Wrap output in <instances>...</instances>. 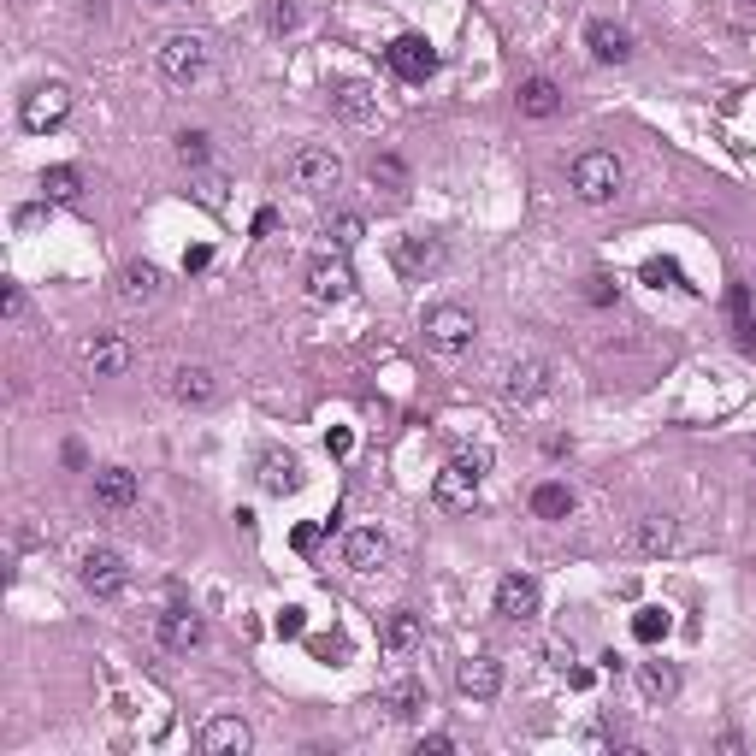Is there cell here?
<instances>
[{
    "label": "cell",
    "instance_id": "6da1fadb",
    "mask_svg": "<svg viewBox=\"0 0 756 756\" xmlns=\"http://www.w3.org/2000/svg\"><path fill=\"white\" fill-rule=\"evenodd\" d=\"M485 473H491V449H461L438 479H432V503H438L443 514H473V508H479Z\"/></svg>",
    "mask_w": 756,
    "mask_h": 756
},
{
    "label": "cell",
    "instance_id": "7a4b0ae2",
    "mask_svg": "<svg viewBox=\"0 0 756 756\" xmlns=\"http://www.w3.org/2000/svg\"><path fill=\"white\" fill-rule=\"evenodd\" d=\"M573 195L585 201V207H603V201H615L621 195V160L609 154V148H585L579 160H573Z\"/></svg>",
    "mask_w": 756,
    "mask_h": 756
},
{
    "label": "cell",
    "instance_id": "3957f363",
    "mask_svg": "<svg viewBox=\"0 0 756 756\" xmlns=\"http://www.w3.org/2000/svg\"><path fill=\"white\" fill-rule=\"evenodd\" d=\"M154 65H160V77H166V83L189 89V83L207 71V42H201V36H189V30H178V36H166V42L154 48Z\"/></svg>",
    "mask_w": 756,
    "mask_h": 756
},
{
    "label": "cell",
    "instance_id": "277c9868",
    "mask_svg": "<svg viewBox=\"0 0 756 756\" xmlns=\"http://www.w3.org/2000/svg\"><path fill=\"white\" fill-rule=\"evenodd\" d=\"M426 349H438V355H461V349H473V314L467 308H455V302H443V308H432L426 314Z\"/></svg>",
    "mask_w": 756,
    "mask_h": 756
},
{
    "label": "cell",
    "instance_id": "5b68a950",
    "mask_svg": "<svg viewBox=\"0 0 756 756\" xmlns=\"http://www.w3.org/2000/svg\"><path fill=\"white\" fill-rule=\"evenodd\" d=\"M556 390V367L550 361H514L503 373V402L508 408H532V402H544Z\"/></svg>",
    "mask_w": 756,
    "mask_h": 756
},
{
    "label": "cell",
    "instance_id": "8992f818",
    "mask_svg": "<svg viewBox=\"0 0 756 756\" xmlns=\"http://www.w3.org/2000/svg\"><path fill=\"white\" fill-rule=\"evenodd\" d=\"M290 184L308 189V195H325V189L343 184V160L331 148H296L290 154Z\"/></svg>",
    "mask_w": 756,
    "mask_h": 756
},
{
    "label": "cell",
    "instance_id": "52a82bcc",
    "mask_svg": "<svg viewBox=\"0 0 756 756\" xmlns=\"http://www.w3.org/2000/svg\"><path fill=\"white\" fill-rule=\"evenodd\" d=\"M65 113H71V89H65V83H42V89H30V95H24V107H18L24 130H36V136H42V130H54Z\"/></svg>",
    "mask_w": 756,
    "mask_h": 756
},
{
    "label": "cell",
    "instance_id": "ba28073f",
    "mask_svg": "<svg viewBox=\"0 0 756 756\" xmlns=\"http://www.w3.org/2000/svg\"><path fill=\"white\" fill-rule=\"evenodd\" d=\"M390 260H396V272H402L408 284H426V278L443 266V243L438 237H396Z\"/></svg>",
    "mask_w": 756,
    "mask_h": 756
},
{
    "label": "cell",
    "instance_id": "9c48e42d",
    "mask_svg": "<svg viewBox=\"0 0 756 756\" xmlns=\"http://www.w3.org/2000/svg\"><path fill=\"white\" fill-rule=\"evenodd\" d=\"M384 60L396 77H408V83H426L432 71H438V48L426 42V36H396L390 48H384Z\"/></svg>",
    "mask_w": 756,
    "mask_h": 756
},
{
    "label": "cell",
    "instance_id": "30bf717a",
    "mask_svg": "<svg viewBox=\"0 0 756 756\" xmlns=\"http://www.w3.org/2000/svg\"><path fill=\"white\" fill-rule=\"evenodd\" d=\"M160 296H166V272L154 260H130L125 272H119V302L125 308H154Z\"/></svg>",
    "mask_w": 756,
    "mask_h": 756
},
{
    "label": "cell",
    "instance_id": "8fae6325",
    "mask_svg": "<svg viewBox=\"0 0 756 756\" xmlns=\"http://www.w3.org/2000/svg\"><path fill=\"white\" fill-rule=\"evenodd\" d=\"M130 585V567L119 550H89L83 556V591H95V597H119Z\"/></svg>",
    "mask_w": 756,
    "mask_h": 756
},
{
    "label": "cell",
    "instance_id": "7c38bea8",
    "mask_svg": "<svg viewBox=\"0 0 756 756\" xmlns=\"http://www.w3.org/2000/svg\"><path fill=\"white\" fill-rule=\"evenodd\" d=\"M455 692L473 697V703H491V697L503 692V662L497 656H467L455 668Z\"/></svg>",
    "mask_w": 756,
    "mask_h": 756
},
{
    "label": "cell",
    "instance_id": "4fadbf2b",
    "mask_svg": "<svg viewBox=\"0 0 756 756\" xmlns=\"http://www.w3.org/2000/svg\"><path fill=\"white\" fill-rule=\"evenodd\" d=\"M172 396L184 408H213L219 402V373L201 367V361H184V367H172Z\"/></svg>",
    "mask_w": 756,
    "mask_h": 756
},
{
    "label": "cell",
    "instance_id": "5bb4252c",
    "mask_svg": "<svg viewBox=\"0 0 756 756\" xmlns=\"http://www.w3.org/2000/svg\"><path fill=\"white\" fill-rule=\"evenodd\" d=\"M680 544V526L668 520V514H644V520H632L627 526V550L632 556H668Z\"/></svg>",
    "mask_w": 756,
    "mask_h": 756
},
{
    "label": "cell",
    "instance_id": "9a60e30c",
    "mask_svg": "<svg viewBox=\"0 0 756 756\" xmlns=\"http://www.w3.org/2000/svg\"><path fill=\"white\" fill-rule=\"evenodd\" d=\"M349 290H355V272L343 260H314L308 266V302L331 308V302H349Z\"/></svg>",
    "mask_w": 756,
    "mask_h": 756
},
{
    "label": "cell",
    "instance_id": "2e32d148",
    "mask_svg": "<svg viewBox=\"0 0 756 756\" xmlns=\"http://www.w3.org/2000/svg\"><path fill=\"white\" fill-rule=\"evenodd\" d=\"M343 562L355 567V573H378V567L390 562V538H384L378 526H355V532H343Z\"/></svg>",
    "mask_w": 756,
    "mask_h": 756
},
{
    "label": "cell",
    "instance_id": "e0dca14e",
    "mask_svg": "<svg viewBox=\"0 0 756 756\" xmlns=\"http://www.w3.org/2000/svg\"><path fill=\"white\" fill-rule=\"evenodd\" d=\"M497 615L503 621H532L538 615V579L532 573H503L497 579Z\"/></svg>",
    "mask_w": 756,
    "mask_h": 756
},
{
    "label": "cell",
    "instance_id": "ac0fdd59",
    "mask_svg": "<svg viewBox=\"0 0 756 756\" xmlns=\"http://www.w3.org/2000/svg\"><path fill=\"white\" fill-rule=\"evenodd\" d=\"M254 733L249 721H237V715H213L207 727H201V751L207 756H249Z\"/></svg>",
    "mask_w": 756,
    "mask_h": 756
},
{
    "label": "cell",
    "instance_id": "d6986e66",
    "mask_svg": "<svg viewBox=\"0 0 756 756\" xmlns=\"http://www.w3.org/2000/svg\"><path fill=\"white\" fill-rule=\"evenodd\" d=\"M83 367L95 378H119L130 367V343L119 337V331H101V337H89L83 343Z\"/></svg>",
    "mask_w": 756,
    "mask_h": 756
},
{
    "label": "cell",
    "instance_id": "ffe728a7",
    "mask_svg": "<svg viewBox=\"0 0 756 756\" xmlns=\"http://www.w3.org/2000/svg\"><path fill=\"white\" fill-rule=\"evenodd\" d=\"M585 42H591V60H603V65H627V60H632V48H638L627 24H609V18H591Z\"/></svg>",
    "mask_w": 756,
    "mask_h": 756
},
{
    "label": "cell",
    "instance_id": "44dd1931",
    "mask_svg": "<svg viewBox=\"0 0 756 756\" xmlns=\"http://www.w3.org/2000/svg\"><path fill=\"white\" fill-rule=\"evenodd\" d=\"M154 638H160L166 650L189 656V650L201 644V615H195V609H166V615L154 621Z\"/></svg>",
    "mask_w": 756,
    "mask_h": 756
},
{
    "label": "cell",
    "instance_id": "7402d4cb",
    "mask_svg": "<svg viewBox=\"0 0 756 756\" xmlns=\"http://www.w3.org/2000/svg\"><path fill=\"white\" fill-rule=\"evenodd\" d=\"M296 485H302V461H296L290 449H266V455H260V491L284 497V491H296Z\"/></svg>",
    "mask_w": 756,
    "mask_h": 756
},
{
    "label": "cell",
    "instance_id": "603a6c76",
    "mask_svg": "<svg viewBox=\"0 0 756 756\" xmlns=\"http://www.w3.org/2000/svg\"><path fill=\"white\" fill-rule=\"evenodd\" d=\"M331 107H337V119H349V125H373L378 119V95L367 83H337V89H331Z\"/></svg>",
    "mask_w": 756,
    "mask_h": 756
},
{
    "label": "cell",
    "instance_id": "cb8c5ba5",
    "mask_svg": "<svg viewBox=\"0 0 756 756\" xmlns=\"http://www.w3.org/2000/svg\"><path fill=\"white\" fill-rule=\"evenodd\" d=\"M95 503L113 508V514L130 508L136 503V473H130V467H101V473H95Z\"/></svg>",
    "mask_w": 756,
    "mask_h": 756
},
{
    "label": "cell",
    "instance_id": "d4e9b609",
    "mask_svg": "<svg viewBox=\"0 0 756 756\" xmlns=\"http://www.w3.org/2000/svg\"><path fill=\"white\" fill-rule=\"evenodd\" d=\"M378 644H384V656H414L420 650V615H408V609H396L390 621H384V632H378Z\"/></svg>",
    "mask_w": 756,
    "mask_h": 756
},
{
    "label": "cell",
    "instance_id": "484cf974",
    "mask_svg": "<svg viewBox=\"0 0 756 756\" xmlns=\"http://www.w3.org/2000/svg\"><path fill=\"white\" fill-rule=\"evenodd\" d=\"M520 113H526V119H556V113H562V89H556L550 77H526V83H520Z\"/></svg>",
    "mask_w": 756,
    "mask_h": 756
},
{
    "label": "cell",
    "instance_id": "4316f807",
    "mask_svg": "<svg viewBox=\"0 0 756 756\" xmlns=\"http://www.w3.org/2000/svg\"><path fill=\"white\" fill-rule=\"evenodd\" d=\"M384 709H390V721H420L426 715V686L420 680H390L384 686Z\"/></svg>",
    "mask_w": 756,
    "mask_h": 756
},
{
    "label": "cell",
    "instance_id": "83f0119b",
    "mask_svg": "<svg viewBox=\"0 0 756 756\" xmlns=\"http://www.w3.org/2000/svg\"><path fill=\"white\" fill-rule=\"evenodd\" d=\"M727 314H733V343L739 349H756V308H751V290L745 284L727 290Z\"/></svg>",
    "mask_w": 756,
    "mask_h": 756
},
{
    "label": "cell",
    "instance_id": "f1b7e54d",
    "mask_svg": "<svg viewBox=\"0 0 756 756\" xmlns=\"http://www.w3.org/2000/svg\"><path fill=\"white\" fill-rule=\"evenodd\" d=\"M532 514H538V520H567V514H573V491L556 485V479H544V485L532 491Z\"/></svg>",
    "mask_w": 756,
    "mask_h": 756
},
{
    "label": "cell",
    "instance_id": "f546056e",
    "mask_svg": "<svg viewBox=\"0 0 756 756\" xmlns=\"http://www.w3.org/2000/svg\"><path fill=\"white\" fill-rule=\"evenodd\" d=\"M83 195V172L77 166H48L42 172V201H77Z\"/></svg>",
    "mask_w": 756,
    "mask_h": 756
},
{
    "label": "cell",
    "instance_id": "4dcf8cb0",
    "mask_svg": "<svg viewBox=\"0 0 756 756\" xmlns=\"http://www.w3.org/2000/svg\"><path fill=\"white\" fill-rule=\"evenodd\" d=\"M674 686H680V680H674V668H668V662H644V668H638V692L650 697V703L674 697Z\"/></svg>",
    "mask_w": 756,
    "mask_h": 756
},
{
    "label": "cell",
    "instance_id": "1f68e13d",
    "mask_svg": "<svg viewBox=\"0 0 756 756\" xmlns=\"http://www.w3.org/2000/svg\"><path fill=\"white\" fill-rule=\"evenodd\" d=\"M668 632H674V615H668V609H638V615H632V638H638V644H662Z\"/></svg>",
    "mask_w": 756,
    "mask_h": 756
},
{
    "label": "cell",
    "instance_id": "d6a6232c",
    "mask_svg": "<svg viewBox=\"0 0 756 756\" xmlns=\"http://www.w3.org/2000/svg\"><path fill=\"white\" fill-rule=\"evenodd\" d=\"M367 178H373V189H408V166L396 160V154H373V166H367Z\"/></svg>",
    "mask_w": 756,
    "mask_h": 756
},
{
    "label": "cell",
    "instance_id": "836d02e7",
    "mask_svg": "<svg viewBox=\"0 0 756 756\" xmlns=\"http://www.w3.org/2000/svg\"><path fill=\"white\" fill-rule=\"evenodd\" d=\"M325 237H331V243H337V249H355V243H361V237H367V225H361V219H355V213H337V219H331V231H325Z\"/></svg>",
    "mask_w": 756,
    "mask_h": 756
},
{
    "label": "cell",
    "instance_id": "e575fe53",
    "mask_svg": "<svg viewBox=\"0 0 756 756\" xmlns=\"http://www.w3.org/2000/svg\"><path fill=\"white\" fill-rule=\"evenodd\" d=\"M207 154H213V148H207V136H201V130H184V136H178V160H184L189 172H201V166H207Z\"/></svg>",
    "mask_w": 756,
    "mask_h": 756
},
{
    "label": "cell",
    "instance_id": "d590c367",
    "mask_svg": "<svg viewBox=\"0 0 756 756\" xmlns=\"http://www.w3.org/2000/svg\"><path fill=\"white\" fill-rule=\"evenodd\" d=\"M644 284H656V290H662V284H686V272H680L674 260H644Z\"/></svg>",
    "mask_w": 756,
    "mask_h": 756
},
{
    "label": "cell",
    "instance_id": "8d00e7d4",
    "mask_svg": "<svg viewBox=\"0 0 756 756\" xmlns=\"http://www.w3.org/2000/svg\"><path fill=\"white\" fill-rule=\"evenodd\" d=\"M266 30H272V36L296 30V6H290V0H272V6H266Z\"/></svg>",
    "mask_w": 756,
    "mask_h": 756
},
{
    "label": "cell",
    "instance_id": "74e56055",
    "mask_svg": "<svg viewBox=\"0 0 756 756\" xmlns=\"http://www.w3.org/2000/svg\"><path fill=\"white\" fill-rule=\"evenodd\" d=\"M195 201H201V207H225V178H213V172L195 178Z\"/></svg>",
    "mask_w": 756,
    "mask_h": 756
},
{
    "label": "cell",
    "instance_id": "f35d334b",
    "mask_svg": "<svg viewBox=\"0 0 756 756\" xmlns=\"http://www.w3.org/2000/svg\"><path fill=\"white\" fill-rule=\"evenodd\" d=\"M325 532H331V520H308V526H296V538H290V544H296V550L308 556V550H314V544L325 538Z\"/></svg>",
    "mask_w": 756,
    "mask_h": 756
},
{
    "label": "cell",
    "instance_id": "ab89813d",
    "mask_svg": "<svg viewBox=\"0 0 756 756\" xmlns=\"http://www.w3.org/2000/svg\"><path fill=\"white\" fill-rule=\"evenodd\" d=\"M0 314L24 319V290H18V284H0Z\"/></svg>",
    "mask_w": 756,
    "mask_h": 756
},
{
    "label": "cell",
    "instance_id": "60d3db41",
    "mask_svg": "<svg viewBox=\"0 0 756 756\" xmlns=\"http://www.w3.org/2000/svg\"><path fill=\"white\" fill-rule=\"evenodd\" d=\"M302 632H308V615L302 609H284L278 615V638H302Z\"/></svg>",
    "mask_w": 756,
    "mask_h": 756
},
{
    "label": "cell",
    "instance_id": "b9f144b4",
    "mask_svg": "<svg viewBox=\"0 0 756 756\" xmlns=\"http://www.w3.org/2000/svg\"><path fill=\"white\" fill-rule=\"evenodd\" d=\"M585 302L609 308V302H615V284H609V278H585Z\"/></svg>",
    "mask_w": 756,
    "mask_h": 756
},
{
    "label": "cell",
    "instance_id": "7bdbcfd3",
    "mask_svg": "<svg viewBox=\"0 0 756 756\" xmlns=\"http://www.w3.org/2000/svg\"><path fill=\"white\" fill-rule=\"evenodd\" d=\"M455 751V739H443V733H426V739H420V756H449Z\"/></svg>",
    "mask_w": 756,
    "mask_h": 756
},
{
    "label": "cell",
    "instance_id": "ee69618b",
    "mask_svg": "<svg viewBox=\"0 0 756 756\" xmlns=\"http://www.w3.org/2000/svg\"><path fill=\"white\" fill-rule=\"evenodd\" d=\"M325 449H331V455H337V461H343V455H349V449H355V438H349V432H343V426H337V432H331V438H325Z\"/></svg>",
    "mask_w": 756,
    "mask_h": 756
},
{
    "label": "cell",
    "instance_id": "f6af8a7d",
    "mask_svg": "<svg viewBox=\"0 0 756 756\" xmlns=\"http://www.w3.org/2000/svg\"><path fill=\"white\" fill-rule=\"evenodd\" d=\"M207 260H213V249H207V243H195V249L184 254V272H201V266H207Z\"/></svg>",
    "mask_w": 756,
    "mask_h": 756
},
{
    "label": "cell",
    "instance_id": "bcb514c9",
    "mask_svg": "<svg viewBox=\"0 0 756 756\" xmlns=\"http://www.w3.org/2000/svg\"><path fill=\"white\" fill-rule=\"evenodd\" d=\"M272 225H278V213H272V207H260V213H254V237H266Z\"/></svg>",
    "mask_w": 756,
    "mask_h": 756
},
{
    "label": "cell",
    "instance_id": "7dc6e473",
    "mask_svg": "<svg viewBox=\"0 0 756 756\" xmlns=\"http://www.w3.org/2000/svg\"><path fill=\"white\" fill-rule=\"evenodd\" d=\"M148 6H172V0H148Z\"/></svg>",
    "mask_w": 756,
    "mask_h": 756
}]
</instances>
